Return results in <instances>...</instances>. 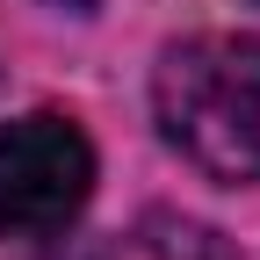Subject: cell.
Returning a JSON list of instances; mask_svg holds the SVG:
<instances>
[{"label": "cell", "instance_id": "obj_3", "mask_svg": "<svg viewBox=\"0 0 260 260\" xmlns=\"http://www.w3.org/2000/svg\"><path fill=\"white\" fill-rule=\"evenodd\" d=\"M51 8H65V15H87V8H94V0H51Z\"/></svg>", "mask_w": 260, "mask_h": 260}, {"label": "cell", "instance_id": "obj_1", "mask_svg": "<svg viewBox=\"0 0 260 260\" xmlns=\"http://www.w3.org/2000/svg\"><path fill=\"white\" fill-rule=\"evenodd\" d=\"M152 116L210 181H260V37H188L152 73Z\"/></svg>", "mask_w": 260, "mask_h": 260}, {"label": "cell", "instance_id": "obj_2", "mask_svg": "<svg viewBox=\"0 0 260 260\" xmlns=\"http://www.w3.org/2000/svg\"><path fill=\"white\" fill-rule=\"evenodd\" d=\"M94 188V152L80 123L65 116H22L0 130V239H51L80 217Z\"/></svg>", "mask_w": 260, "mask_h": 260}]
</instances>
